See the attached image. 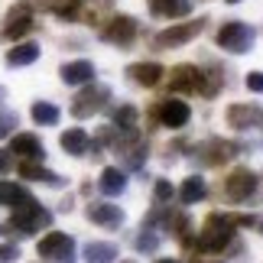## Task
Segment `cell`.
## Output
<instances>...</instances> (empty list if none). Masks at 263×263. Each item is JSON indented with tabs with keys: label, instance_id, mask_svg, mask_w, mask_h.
Wrapping results in <instances>:
<instances>
[{
	"label": "cell",
	"instance_id": "obj_1",
	"mask_svg": "<svg viewBox=\"0 0 263 263\" xmlns=\"http://www.w3.org/2000/svg\"><path fill=\"white\" fill-rule=\"evenodd\" d=\"M49 224H52V211L43 208L33 195L26 201H20L13 208V215H10V231L20 234V237H29V234H36V231H43Z\"/></svg>",
	"mask_w": 263,
	"mask_h": 263
},
{
	"label": "cell",
	"instance_id": "obj_2",
	"mask_svg": "<svg viewBox=\"0 0 263 263\" xmlns=\"http://www.w3.org/2000/svg\"><path fill=\"white\" fill-rule=\"evenodd\" d=\"M234 215H211L205 221V228L198 231V250L205 254H218L228 247V240L234 237Z\"/></svg>",
	"mask_w": 263,
	"mask_h": 263
},
{
	"label": "cell",
	"instance_id": "obj_3",
	"mask_svg": "<svg viewBox=\"0 0 263 263\" xmlns=\"http://www.w3.org/2000/svg\"><path fill=\"white\" fill-rule=\"evenodd\" d=\"M254 26L244 23V20H228V23H221L218 29V46L224 49V52H234V55H244L254 49Z\"/></svg>",
	"mask_w": 263,
	"mask_h": 263
},
{
	"label": "cell",
	"instance_id": "obj_4",
	"mask_svg": "<svg viewBox=\"0 0 263 263\" xmlns=\"http://www.w3.org/2000/svg\"><path fill=\"white\" fill-rule=\"evenodd\" d=\"M43 260H55V263H75V240L62 234V231H49V234L36 244Z\"/></svg>",
	"mask_w": 263,
	"mask_h": 263
},
{
	"label": "cell",
	"instance_id": "obj_5",
	"mask_svg": "<svg viewBox=\"0 0 263 263\" xmlns=\"http://www.w3.org/2000/svg\"><path fill=\"white\" fill-rule=\"evenodd\" d=\"M208 20H192V23H173L169 29H163V33L156 36V49L163 52V49H179V46H185L192 43L201 29H205Z\"/></svg>",
	"mask_w": 263,
	"mask_h": 263
},
{
	"label": "cell",
	"instance_id": "obj_6",
	"mask_svg": "<svg viewBox=\"0 0 263 263\" xmlns=\"http://www.w3.org/2000/svg\"><path fill=\"white\" fill-rule=\"evenodd\" d=\"M137 33H140L137 16H127V13H120V16L110 20V23L101 26V39H104V43H114V46H130L137 39Z\"/></svg>",
	"mask_w": 263,
	"mask_h": 263
},
{
	"label": "cell",
	"instance_id": "obj_7",
	"mask_svg": "<svg viewBox=\"0 0 263 263\" xmlns=\"http://www.w3.org/2000/svg\"><path fill=\"white\" fill-rule=\"evenodd\" d=\"M107 101H110V88L107 85H88L85 91H78V98L72 104V114L75 117H91V114H98Z\"/></svg>",
	"mask_w": 263,
	"mask_h": 263
},
{
	"label": "cell",
	"instance_id": "obj_8",
	"mask_svg": "<svg viewBox=\"0 0 263 263\" xmlns=\"http://www.w3.org/2000/svg\"><path fill=\"white\" fill-rule=\"evenodd\" d=\"M156 120L163 127H173V130H179V127H185L189 124V117H192V110H189V104L185 101H176V98H166V101H159L156 104Z\"/></svg>",
	"mask_w": 263,
	"mask_h": 263
},
{
	"label": "cell",
	"instance_id": "obj_9",
	"mask_svg": "<svg viewBox=\"0 0 263 263\" xmlns=\"http://www.w3.org/2000/svg\"><path fill=\"white\" fill-rule=\"evenodd\" d=\"M224 192H228V198H234V201H247L257 192V173H250V169H234V173L224 179Z\"/></svg>",
	"mask_w": 263,
	"mask_h": 263
},
{
	"label": "cell",
	"instance_id": "obj_10",
	"mask_svg": "<svg viewBox=\"0 0 263 263\" xmlns=\"http://www.w3.org/2000/svg\"><path fill=\"white\" fill-rule=\"evenodd\" d=\"M228 124L234 130H254L263 124V107L257 104H231L228 107Z\"/></svg>",
	"mask_w": 263,
	"mask_h": 263
},
{
	"label": "cell",
	"instance_id": "obj_11",
	"mask_svg": "<svg viewBox=\"0 0 263 263\" xmlns=\"http://www.w3.org/2000/svg\"><path fill=\"white\" fill-rule=\"evenodd\" d=\"M169 85L179 95H192V91L201 88V68L198 65H176L173 75H169Z\"/></svg>",
	"mask_w": 263,
	"mask_h": 263
},
{
	"label": "cell",
	"instance_id": "obj_12",
	"mask_svg": "<svg viewBox=\"0 0 263 263\" xmlns=\"http://www.w3.org/2000/svg\"><path fill=\"white\" fill-rule=\"evenodd\" d=\"M88 218L101 228H120L124 224V208L110 205V201H91L88 205Z\"/></svg>",
	"mask_w": 263,
	"mask_h": 263
},
{
	"label": "cell",
	"instance_id": "obj_13",
	"mask_svg": "<svg viewBox=\"0 0 263 263\" xmlns=\"http://www.w3.org/2000/svg\"><path fill=\"white\" fill-rule=\"evenodd\" d=\"M127 75L134 78V82L140 88H156L159 82H163V75H166V68L159 65V62H134L127 68Z\"/></svg>",
	"mask_w": 263,
	"mask_h": 263
},
{
	"label": "cell",
	"instance_id": "obj_14",
	"mask_svg": "<svg viewBox=\"0 0 263 263\" xmlns=\"http://www.w3.org/2000/svg\"><path fill=\"white\" fill-rule=\"evenodd\" d=\"M33 16H29V4H20L10 10V16H7V26H4V33L10 39H20V36H26V33H33Z\"/></svg>",
	"mask_w": 263,
	"mask_h": 263
},
{
	"label": "cell",
	"instance_id": "obj_15",
	"mask_svg": "<svg viewBox=\"0 0 263 263\" xmlns=\"http://www.w3.org/2000/svg\"><path fill=\"white\" fill-rule=\"evenodd\" d=\"M10 153H16L20 159H33V163H39V159L46 156V146H43V140L33 137V134H16L13 143H10Z\"/></svg>",
	"mask_w": 263,
	"mask_h": 263
},
{
	"label": "cell",
	"instance_id": "obj_16",
	"mask_svg": "<svg viewBox=\"0 0 263 263\" xmlns=\"http://www.w3.org/2000/svg\"><path fill=\"white\" fill-rule=\"evenodd\" d=\"M62 82L65 85H88L91 78H95V65L88 62V59H78V62H68V65H62Z\"/></svg>",
	"mask_w": 263,
	"mask_h": 263
},
{
	"label": "cell",
	"instance_id": "obj_17",
	"mask_svg": "<svg viewBox=\"0 0 263 263\" xmlns=\"http://www.w3.org/2000/svg\"><path fill=\"white\" fill-rule=\"evenodd\" d=\"M20 176L23 179H33V182H46V185H62V176L59 173H52V169H43L39 163H33V159H23V163H20Z\"/></svg>",
	"mask_w": 263,
	"mask_h": 263
},
{
	"label": "cell",
	"instance_id": "obj_18",
	"mask_svg": "<svg viewBox=\"0 0 263 263\" xmlns=\"http://www.w3.org/2000/svg\"><path fill=\"white\" fill-rule=\"evenodd\" d=\"M149 10H153L156 16L179 20V16H189L192 13V0H149Z\"/></svg>",
	"mask_w": 263,
	"mask_h": 263
},
{
	"label": "cell",
	"instance_id": "obj_19",
	"mask_svg": "<svg viewBox=\"0 0 263 263\" xmlns=\"http://www.w3.org/2000/svg\"><path fill=\"white\" fill-rule=\"evenodd\" d=\"M98 189L104 192V195H120V192L127 189V176H124V169L107 166L104 173H101V179H98Z\"/></svg>",
	"mask_w": 263,
	"mask_h": 263
},
{
	"label": "cell",
	"instance_id": "obj_20",
	"mask_svg": "<svg viewBox=\"0 0 263 263\" xmlns=\"http://www.w3.org/2000/svg\"><path fill=\"white\" fill-rule=\"evenodd\" d=\"M39 59V46L36 43H20L7 52V65L10 68H23V65H33Z\"/></svg>",
	"mask_w": 263,
	"mask_h": 263
},
{
	"label": "cell",
	"instance_id": "obj_21",
	"mask_svg": "<svg viewBox=\"0 0 263 263\" xmlns=\"http://www.w3.org/2000/svg\"><path fill=\"white\" fill-rule=\"evenodd\" d=\"M62 149H65L68 156H85L88 149H91V140H88L85 130L72 127V130H65V134H62Z\"/></svg>",
	"mask_w": 263,
	"mask_h": 263
},
{
	"label": "cell",
	"instance_id": "obj_22",
	"mask_svg": "<svg viewBox=\"0 0 263 263\" xmlns=\"http://www.w3.org/2000/svg\"><path fill=\"white\" fill-rule=\"evenodd\" d=\"M205 149H211V156L201 159L205 166H221L224 159H234V156H237V146H234V143H228V140H208Z\"/></svg>",
	"mask_w": 263,
	"mask_h": 263
},
{
	"label": "cell",
	"instance_id": "obj_23",
	"mask_svg": "<svg viewBox=\"0 0 263 263\" xmlns=\"http://www.w3.org/2000/svg\"><path fill=\"white\" fill-rule=\"evenodd\" d=\"M205 179L201 176H189L185 182H182V189H179V198H182V205H198L201 198H205Z\"/></svg>",
	"mask_w": 263,
	"mask_h": 263
},
{
	"label": "cell",
	"instance_id": "obj_24",
	"mask_svg": "<svg viewBox=\"0 0 263 263\" xmlns=\"http://www.w3.org/2000/svg\"><path fill=\"white\" fill-rule=\"evenodd\" d=\"M114 257H120V250L114 244H104V240H91L85 247V260L88 263H114Z\"/></svg>",
	"mask_w": 263,
	"mask_h": 263
},
{
	"label": "cell",
	"instance_id": "obj_25",
	"mask_svg": "<svg viewBox=\"0 0 263 263\" xmlns=\"http://www.w3.org/2000/svg\"><path fill=\"white\" fill-rule=\"evenodd\" d=\"M29 192L23 185H16V182H0V205L4 208H16L20 201H26Z\"/></svg>",
	"mask_w": 263,
	"mask_h": 263
},
{
	"label": "cell",
	"instance_id": "obj_26",
	"mask_svg": "<svg viewBox=\"0 0 263 263\" xmlns=\"http://www.w3.org/2000/svg\"><path fill=\"white\" fill-rule=\"evenodd\" d=\"M29 114H33V120H36V124H43V127H55L59 117H62V114H59V107L49 104V101H36Z\"/></svg>",
	"mask_w": 263,
	"mask_h": 263
},
{
	"label": "cell",
	"instance_id": "obj_27",
	"mask_svg": "<svg viewBox=\"0 0 263 263\" xmlns=\"http://www.w3.org/2000/svg\"><path fill=\"white\" fill-rule=\"evenodd\" d=\"M114 127L124 130V134H134V130H137V107L124 104L120 110H114Z\"/></svg>",
	"mask_w": 263,
	"mask_h": 263
},
{
	"label": "cell",
	"instance_id": "obj_28",
	"mask_svg": "<svg viewBox=\"0 0 263 263\" xmlns=\"http://www.w3.org/2000/svg\"><path fill=\"white\" fill-rule=\"evenodd\" d=\"M134 247L140 250V254H153V250L159 247V237L153 234V231H149L146 224H143V234H140L137 240H134Z\"/></svg>",
	"mask_w": 263,
	"mask_h": 263
},
{
	"label": "cell",
	"instance_id": "obj_29",
	"mask_svg": "<svg viewBox=\"0 0 263 263\" xmlns=\"http://www.w3.org/2000/svg\"><path fill=\"white\" fill-rule=\"evenodd\" d=\"M16 124H20L16 110H4V107H0V140H7L10 134H13Z\"/></svg>",
	"mask_w": 263,
	"mask_h": 263
},
{
	"label": "cell",
	"instance_id": "obj_30",
	"mask_svg": "<svg viewBox=\"0 0 263 263\" xmlns=\"http://www.w3.org/2000/svg\"><path fill=\"white\" fill-rule=\"evenodd\" d=\"M173 195H176L173 182H169V179H159V182H156V189H153V198H156V205H166V201H173Z\"/></svg>",
	"mask_w": 263,
	"mask_h": 263
},
{
	"label": "cell",
	"instance_id": "obj_31",
	"mask_svg": "<svg viewBox=\"0 0 263 263\" xmlns=\"http://www.w3.org/2000/svg\"><path fill=\"white\" fill-rule=\"evenodd\" d=\"M244 82H247V88H250V91H257V95H263V72H250V75L244 78Z\"/></svg>",
	"mask_w": 263,
	"mask_h": 263
},
{
	"label": "cell",
	"instance_id": "obj_32",
	"mask_svg": "<svg viewBox=\"0 0 263 263\" xmlns=\"http://www.w3.org/2000/svg\"><path fill=\"white\" fill-rule=\"evenodd\" d=\"M16 257H20V250L13 244H4V247H0V263H13Z\"/></svg>",
	"mask_w": 263,
	"mask_h": 263
},
{
	"label": "cell",
	"instance_id": "obj_33",
	"mask_svg": "<svg viewBox=\"0 0 263 263\" xmlns=\"http://www.w3.org/2000/svg\"><path fill=\"white\" fill-rule=\"evenodd\" d=\"M4 173H10V153L0 149V176H4Z\"/></svg>",
	"mask_w": 263,
	"mask_h": 263
},
{
	"label": "cell",
	"instance_id": "obj_34",
	"mask_svg": "<svg viewBox=\"0 0 263 263\" xmlns=\"http://www.w3.org/2000/svg\"><path fill=\"white\" fill-rule=\"evenodd\" d=\"M156 263H179V260H156Z\"/></svg>",
	"mask_w": 263,
	"mask_h": 263
},
{
	"label": "cell",
	"instance_id": "obj_35",
	"mask_svg": "<svg viewBox=\"0 0 263 263\" xmlns=\"http://www.w3.org/2000/svg\"><path fill=\"white\" fill-rule=\"evenodd\" d=\"M224 4H240V0H224Z\"/></svg>",
	"mask_w": 263,
	"mask_h": 263
},
{
	"label": "cell",
	"instance_id": "obj_36",
	"mask_svg": "<svg viewBox=\"0 0 263 263\" xmlns=\"http://www.w3.org/2000/svg\"><path fill=\"white\" fill-rule=\"evenodd\" d=\"M0 101H4V88H0Z\"/></svg>",
	"mask_w": 263,
	"mask_h": 263
},
{
	"label": "cell",
	"instance_id": "obj_37",
	"mask_svg": "<svg viewBox=\"0 0 263 263\" xmlns=\"http://www.w3.org/2000/svg\"><path fill=\"white\" fill-rule=\"evenodd\" d=\"M124 263H134V260H124Z\"/></svg>",
	"mask_w": 263,
	"mask_h": 263
},
{
	"label": "cell",
	"instance_id": "obj_38",
	"mask_svg": "<svg viewBox=\"0 0 263 263\" xmlns=\"http://www.w3.org/2000/svg\"><path fill=\"white\" fill-rule=\"evenodd\" d=\"M260 228H263V221H260Z\"/></svg>",
	"mask_w": 263,
	"mask_h": 263
}]
</instances>
